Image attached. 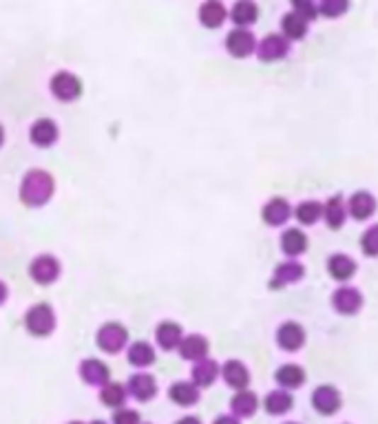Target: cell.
I'll return each instance as SVG.
<instances>
[{
    "label": "cell",
    "instance_id": "1",
    "mask_svg": "<svg viewBox=\"0 0 378 424\" xmlns=\"http://www.w3.org/2000/svg\"><path fill=\"white\" fill-rule=\"evenodd\" d=\"M53 190H56L53 177L42 168H33L25 175L21 183V199L29 208H40L53 197Z\"/></svg>",
    "mask_w": 378,
    "mask_h": 424
},
{
    "label": "cell",
    "instance_id": "2",
    "mask_svg": "<svg viewBox=\"0 0 378 424\" xmlns=\"http://www.w3.org/2000/svg\"><path fill=\"white\" fill-rule=\"evenodd\" d=\"M25 327L31 336H49L53 327H56V314L47 303H38L29 307V311L25 314Z\"/></svg>",
    "mask_w": 378,
    "mask_h": 424
},
{
    "label": "cell",
    "instance_id": "3",
    "mask_svg": "<svg viewBox=\"0 0 378 424\" xmlns=\"http://www.w3.org/2000/svg\"><path fill=\"white\" fill-rule=\"evenodd\" d=\"M332 307L340 316H354L363 307V294L352 285H340L332 294Z\"/></svg>",
    "mask_w": 378,
    "mask_h": 424
},
{
    "label": "cell",
    "instance_id": "4",
    "mask_svg": "<svg viewBox=\"0 0 378 424\" xmlns=\"http://www.w3.org/2000/svg\"><path fill=\"white\" fill-rule=\"evenodd\" d=\"M51 93L62 102H74L82 96V82L69 71H60L51 78Z\"/></svg>",
    "mask_w": 378,
    "mask_h": 424
},
{
    "label": "cell",
    "instance_id": "5",
    "mask_svg": "<svg viewBox=\"0 0 378 424\" xmlns=\"http://www.w3.org/2000/svg\"><path fill=\"white\" fill-rule=\"evenodd\" d=\"M126 340H129V331L120 323H106L98 331V347L106 354H118L124 349Z\"/></svg>",
    "mask_w": 378,
    "mask_h": 424
},
{
    "label": "cell",
    "instance_id": "6",
    "mask_svg": "<svg viewBox=\"0 0 378 424\" xmlns=\"http://www.w3.org/2000/svg\"><path fill=\"white\" fill-rule=\"evenodd\" d=\"M340 404H343V398H340V391L332 384H321V386H316L314 394H312V407L321 416L338 413Z\"/></svg>",
    "mask_w": 378,
    "mask_h": 424
},
{
    "label": "cell",
    "instance_id": "7",
    "mask_svg": "<svg viewBox=\"0 0 378 424\" xmlns=\"http://www.w3.org/2000/svg\"><path fill=\"white\" fill-rule=\"evenodd\" d=\"M29 274H31V279L35 283L49 285L60 276V261L56 259V256H51V254H40V256H35V259L31 261Z\"/></svg>",
    "mask_w": 378,
    "mask_h": 424
},
{
    "label": "cell",
    "instance_id": "8",
    "mask_svg": "<svg viewBox=\"0 0 378 424\" xmlns=\"http://www.w3.org/2000/svg\"><path fill=\"white\" fill-rule=\"evenodd\" d=\"M303 276H305L303 263H299L297 259L283 261L273 272V279H270V290H283L287 285H294V283H299L303 279Z\"/></svg>",
    "mask_w": 378,
    "mask_h": 424
},
{
    "label": "cell",
    "instance_id": "9",
    "mask_svg": "<svg viewBox=\"0 0 378 424\" xmlns=\"http://www.w3.org/2000/svg\"><path fill=\"white\" fill-rule=\"evenodd\" d=\"M305 338H308L305 336V329L297 321H285L277 329V345L283 349V352H299V349L305 345Z\"/></svg>",
    "mask_w": 378,
    "mask_h": 424
},
{
    "label": "cell",
    "instance_id": "10",
    "mask_svg": "<svg viewBox=\"0 0 378 424\" xmlns=\"http://www.w3.org/2000/svg\"><path fill=\"white\" fill-rule=\"evenodd\" d=\"M226 49H228V53L232 55V58H248L250 53H255L257 40L248 29L237 27V29H232L226 35Z\"/></svg>",
    "mask_w": 378,
    "mask_h": 424
},
{
    "label": "cell",
    "instance_id": "11",
    "mask_svg": "<svg viewBox=\"0 0 378 424\" xmlns=\"http://www.w3.org/2000/svg\"><path fill=\"white\" fill-rule=\"evenodd\" d=\"M257 55L263 62H277L287 55V38L281 33H268L257 45Z\"/></svg>",
    "mask_w": 378,
    "mask_h": 424
},
{
    "label": "cell",
    "instance_id": "12",
    "mask_svg": "<svg viewBox=\"0 0 378 424\" xmlns=\"http://www.w3.org/2000/svg\"><path fill=\"white\" fill-rule=\"evenodd\" d=\"M290 217H292V206L287 204V199H283V197H273L261 208V219L265 221L268 226H273V228L283 226Z\"/></svg>",
    "mask_w": 378,
    "mask_h": 424
},
{
    "label": "cell",
    "instance_id": "13",
    "mask_svg": "<svg viewBox=\"0 0 378 424\" xmlns=\"http://www.w3.org/2000/svg\"><path fill=\"white\" fill-rule=\"evenodd\" d=\"M326 268H328V274L332 276L334 281H338V283H348L352 276L356 274V261L352 259V256L340 254V252H336V254L330 256Z\"/></svg>",
    "mask_w": 378,
    "mask_h": 424
},
{
    "label": "cell",
    "instance_id": "14",
    "mask_svg": "<svg viewBox=\"0 0 378 424\" xmlns=\"http://www.w3.org/2000/svg\"><path fill=\"white\" fill-rule=\"evenodd\" d=\"M376 212V199L372 193L367 190H358L350 197L348 201V214H352V219L356 221H365Z\"/></svg>",
    "mask_w": 378,
    "mask_h": 424
},
{
    "label": "cell",
    "instance_id": "15",
    "mask_svg": "<svg viewBox=\"0 0 378 424\" xmlns=\"http://www.w3.org/2000/svg\"><path fill=\"white\" fill-rule=\"evenodd\" d=\"M323 219H326V224L332 230L343 228L345 219H348V204H345V199L340 197V195L330 197L326 204H323Z\"/></svg>",
    "mask_w": 378,
    "mask_h": 424
},
{
    "label": "cell",
    "instance_id": "16",
    "mask_svg": "<svg viewBox=\"0 0 378 424\" xmlns=\"http://www.w3.org/2000/svg\"><path fill=\"white\" fill-rule=\"evenodd\" d=\"M222 376H224L226 384L232 386V389H237V391L248 389V384H250V372H248V367L241 360H228V362H224Z\"/></svg>",
    "mask_w": 378,
    "mask_h": 424
},
{
    "label": "cell",
    "instance_id": "17",
    "mask_svg": "<svg viewBox=\"0 0 378 424\" xmlns=\"http://www.w3.org/2000/svg\"><path fill=\"white\" fill-rule=\"evenodd\" d=\"M109 367H106L102 360L98 358H86L82 360L80 365V378L86 382V384H93V386H102L109 382Z\"/></svg>",
    "mask_w": 378,
    "mask_h": 424
},
{
    "label": "cell",
    "instance_id": "18",
    "mask_svg": "<svg viewBox=\"0 0 378 424\" xmlns=\"http://www.w3.org/2000/svg\"><path fill=\"white\" fill-rule=\"evenodd\" d=\"M29 137H31V142L35 146L47 149V146L56 144V139H58V126H56V122H53V120L42 118L38 122H33V126L29 128Z\"/></svg>",
    "mask_w": 378,
    "mask_h": 424
},
{
    "label": "cell",
    "instance_id": "19",
    "mask_svg": "<svg viewBox=\"0 0 378 424\" xmlns=\"http://www.w3.org/2000/svg\"><path fill=\"white\" fill-rule=\"evenodd\" d=\"M129 394L135 398V400H139V402H149V400H153L155 398V394H157V382H155V378L151 376V374H135L131 380H129Z\"/></svg>",
    "mask_w": 378,
    "mask_h": 424
},
{
    "label": "cell",
    "instance_id": "20",
    "mask_svg": "<svg viewBox=\"0 0 378 424\" xmlns=\"http://www.w3.org/2000/svg\"><path fill=\"white\" fill-rule=\"evenodd\" d=\"M230 409H232V413H235V418H252L259 409V398H257L255 391L241 389V391H237L235 396H232Z\"/></svg>",
    "mask_w": 378,
    "mask_h": 424
},
{
    "label": "cell",
    "instance_id": "21",
    "mask_svg": "<svg viewBox=\"0 0 378 424\" xmlns=\"http://www.w3.org/2000/svg\"><path fill=\"white\" fill-rule=\"evenodd\" d=\"M177 349L179 354H182V358L200 362L208 356V340L202 334H190V336H184V340L179 343Z\"/></svg>",
    "mask_w": 378,
    "mask_h": 424
},
{
    "label": "cell",
    "instance_id": "22",
    "mask_svg": "<svg viewBox=\"0 0 378 424\" xmlns=\"http://www.w3.org/2000/svg\"><path fill=\"white\" fill-rule=\"evenodd\" d=\"M228 11L224 7L222 0H206L200 7V23L208 29H217L226 23Z\"/></svg>",
    "mask_w": 378,
    "mask_h": 424
},
{
    "label": "cell",
    "instance_id": "23",
    "mask_svg": "<svg viewBox=\"0 0 378 424\" xmlns=\"http://www.w3.org/2000/svg\"><path fill=\"white\" fill-rule=\"evenodd\" d=\"M281 250L285 256H290V259H297L301 256L305 250H308V236H305L303 230L299 228H290L281 234Z\"/></svg>",
    "mask_w": 378,
    "mask_h": 424
},
{
    "label": "cell",
    "instance_id": "24",
    "mask_svg": "<svg viewBox=\"0 0 378 424\" xmlns=\"http://www.w3.org/2000/svg\"><path fill=\"white\" fill-rule=\"evenodd\" d=\"M275 380L279 386H283V389H299V386H303L305 382V372L301 365H294V362H287V365H281L277 374H275Z\"/></svg>",
    "mask_w": 378,
    "mask_h": 424
},
{
    "label": "cell",
    "instance_id": "25",
    "mask_svg": "<svg viewBox=\"0 0 378 424\" xmlns=\"http://www.w3.org/2000/svg\"><path fill=\"white\" fill-rule=\"evenodd\" d=\"M155 338H157V345H159L161 349H166V352H171V349H177L179 343L184 340V331H182V327H179L177 323L166 321V323L157 325Z\"/></svg>",
    "mask_w": 378,
    "mask_h": 424
},
{
    "label": "cell",
    "instance_id": "26",
    "mask_svg": "<svg viewBox=\"0 0 378 424\" xmlns=\"http://www.w3.org/2000/svg\"><path fill=\"white\" fill-rule=\"evenodd\" d=\"M294 407V398L290 391L285 389H275L270 391L263 400V409L270 413V416H285L287 411H290Z\"/></svg>",
    "mask_w": 378,
    "mask_h": 424
},
{
    "label": "cell",
    "instance_id": "27",
    "mask_svg": "<svg viewBox=\"0 0 378 424\" xmlns=\"http://www.w3.org/2000/svg\"><path fill=\"white\" fill-rule=\"evenodd\" d=\"M219 374H222L219 365L214 362V360H210V358H204V360H200V362H195L193 372H190L193 382H195L197 386H200V389H204V386H210L214 380L219 378Z\"/></svg>",
    "mask_w": 378,
    "mask_h": 424
},
{
    "label": "cell",
    "instance_id": "28",
    "mask_svg": "<svg viewBox=\"0 0 378 424\" xmlns=\"http://www.w3.org/2000/svg\"><path fill=\"white\" fill-rule=\"evenodd\" d=\"M168 398L179 404V407H190V404H195L197 400H200V386H197L195 382H175L171 384L168 389Z\"/></svg>",
    "mask_w": 378,
    "mask_h": 424
},
{
    "label": "cell",
    "instance_id": "29",
    "mask_svg": "<svg viewBox=\"0 0 378 424\" xmlns=\"http://www.w3.org/2000/svg\"><path fill=\"white\" fill-rule=\"evenodd\" d=\"M230 18L232 23L237 27H248V25H255L257 18H259V7L252 3V0H237L235 7L230 9Z\"/></svg>",
    "mask_w": 378,
    "mask_h": 424
},
{
    "label": "cell",
    "instance_id": "30",
    "mask_svg": "<svg viewBox=\"0 0 378 424\" xmlns=\"http://www.w3.org/2000/svg\"><path fill=\"white\" fill-rule=\"evenodd\" d=\"M294 217L301 226H314L323 219V204H319L316 199H305L294 208Z\"/></svg>",
    "mask_w": 378,
    "mask_h": 424
},
{
    "label": "cell",
    "instance_id": "31",
    "mask_svg": "<svg viewBox=\"0 0 378 424\" xmlns=\"http://www.w3.org/2000/svg\"><path fill=\"white\" fill-rule=\"evenodd\" d=\"M129 362L133 367H139V369H144V367H151L155 362V349L147 343V340H137L129 347Z\"/></svg>",
    "mask_w": 378,
    "mask_h": 424
},
{
    "label": "cell",
    "instance_id": "32",
    "mask_svg": "<svg viewBox=\"0 0 378 424\" xmlns=\"http://www.w3.org/2000/svg\"><path fill=\"white\" fill-rule=\"evenodd\" d=\"M126 398H129V389H126L124 384L120 382H106L102 384L100 389V400L106 404V407H122V404L126 402Z\"/></svg>",
    "mask_w": 378,
    "mask_h": 424
},
{
    "label": "cell",
    "instance_id": "33",
    "mask_svg": "<svg viewBox=\"0 0 378 424\" xmlns=\"http://www.w3.org/2000/svg\"><path fill=\"white\" fill-rule=\"evenodd\" d=\"M281 29H283V35L287 40H301L305 35V31H308V23H305L301 16H297L294 11H290V13L283 16Z\"/></svg>",
    "mask_w": 378,
    "mask_h": 424
},
{
    "label": "cell",
    "instance_id": "34",
    "mask_svg": "<svg viewBox=\"0 0 378 424\" xmlns=\"http://www.w3.org/2000/svg\"><path fill=\"white\" fill-rule=\"evenodd\" d=\"M361 250L365 256H378V224L370 226L361 236Z\"/></svg>",
    "mask_w": 378,
    "mask_h": 424
},
{
    "label": "cell",
    "instance_id": "35",
    "mask_svg": "<svg viewBox=\"0 0 378 424\" xmlns=\"http://www.w3.org/2000/svg\"><path fill=\"white\" fill-rule=\"evenodd\" d=\"M350 9V0H321L319 11L328 18H338Z\"/></svg>",
    "mask_w": 378,
    "mask_h": 424
},
{
    "label": "cell",
    "instance_id": "36",
    "mask_svg": "<svg viewBox=\"0 0 378 424\" xmlns=\"http://www.w3.org/2000/svg\"><path fill=\"white\" fill-rule=\"evenodd\" d=\"M292 3V9L297 16H301L305 23H312L316 21V13H319V7L312 3V0H290Z\"/></svg>",
    "mask_w": 378,
    "mask_h": 424
},
{
    "label": "cell",
    "instance_id": "37",
    "mask_svg": "<svg viewBox=\"0 0 378 424\" xmlns=\"http://www.w3.org/2000/svg\"><path fill=\"white\" fill-rule=\"evenodd\" d=\"M113 424H142V420H139V413H137V411L122 407V409L115 411Z\"/></svg>",
    "mask_w": 378,
    "mask_h": 424
},
{
    "label": "cell",
    "instance_id": "38",
    "mask_svg": "<svg viewBox=\"0 0 378 424\" xmlns=\"http://www.w3.org/2000/svg\"><path fill=\"white\" fill-rule=\"evenodd\" d=\"M212 424H241V422H239V418H235V416H219Z\"/></svg>",
    "mask_w": 378,
    "mask_h": 424
},
{
    "label": "cell",
    "instance_id": "39",
    "mask_svg": "<svg viewBox=\"0 0 378 424\" xmlns=\"http://www.w3.org/2000/svg\"><path fill=\"white\" fill-rule=\"evenodd\" d=\"M175 424H202V420L195 418V416H186V418H182V420H177Z\"/></svg>",
    "mask_w": 378,
    "mask_h": 424
},
{
    "label": "cell",
    "instance_id": "40",
    "mask_svg": "<svg viewBox=\"0 0 378 424\" xmlns=\"http://www.w3.org/2000/svg\"><path fill=\"white\" fill-rule=\"evenodd\" d=\"M7 294H9V292H7V285H5L3 281H0V305H3V303L7 301Z\"/></svg>",
    "mask_w": 378,
    "mask_h": 424
},
{
    "label": "cell",
    "instance_id": "41",
    "mask_svg": "<svg viewBox=\"0 0 378 424\" xmlns=\"http://www.w3.org/2000/svg\"><path fill=\"white\" fill-rule=\"evenodd\" d=\"M3 142H5V131H3V126H0V146H3Z\"/></svg>",
    "mask_w": 378,
    "mask_h": 424
},
{
    "label": "cell",
    "instance_id": "42",
    "mask_svg": "<svg viewBox=\"0 0 378 424\" xmlns=\"http://www.w3.org/2000/svg\"><path fill=\"white\" fill-rule=\"evenodd\" d=\"M91 424H106V422H102V420H93Z\"/></svg>",
    "mask_w": 378,
    "mask_h": 424
},
{
    "label": "cell",
    "instance_id": "43",
    "mask_svg": "<svg viewBox=\"0 0 378 424\" xmlns=\"http://www.w3.org/2000/svg\"><path fill=\"white\" fill-rule=\"evenodd\" d=\"M69 424H82V422H69Z\"/></svg>",
    "mask_w": 378,
    "mask_h": 424
},
{
    "label": "cell",
    "instance_id": "44",
    "mask_svg": "<svg viewBox=\"0 0 378 424\" xmlns=\"http://www.w3.org/2000/svg\"><path fill=\"white\" fill-rule=\"evenodd\" d=\"M285 424H299V422H285Z\"/></svg>",
    "mask_w": 378,
    "mask_h": 424
}]
</instances>
